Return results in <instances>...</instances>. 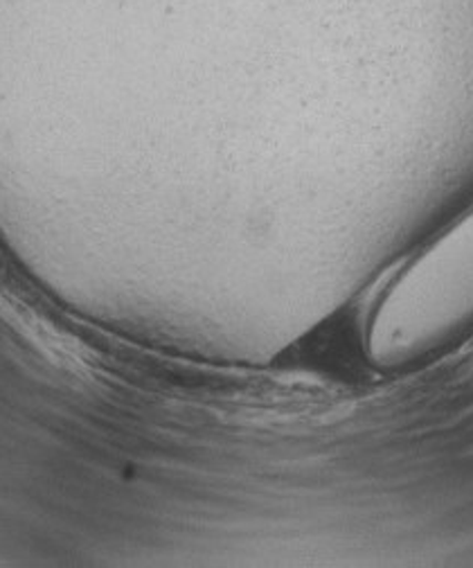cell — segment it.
Returning <instances> with one entry per match:
<instances>
[{
	"instance_id": "obj_1",
	"label": "cell",
	"mask_w": 473,
	"mask_h": 568,
	"mask_svg": "<svg viewBox=\"0 0 473 568\" xmlns=\"http://www.w3.org/2000/svg\"><path fill=\"white\" fill-rule=\"evenodd\" d=\"M473 325V205L388 282L366 349L377 366L424 357Z\"/></svg>"
}]
</instances>
